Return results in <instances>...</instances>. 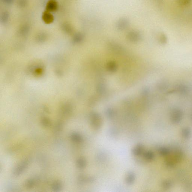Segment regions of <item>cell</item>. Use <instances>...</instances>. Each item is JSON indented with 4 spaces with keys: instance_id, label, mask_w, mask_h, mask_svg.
Segmentation results:
<instances>
[{
    "instance_id": "7c38bea8",
    "label": "cell",
    "mask_w": 192,
    "mask_h": 192,
    "mask_svg": "<svg viewBox=\"0 0 192 192\" xmlns=\"http://www.w3.org/2000/svg\"><path fill=\"white\" fill-rule=\"evenodd\" d=\"M168 85L165 82H161L159 83L157 85V88L159 91H165L168 88Z\"/></svg>"
},
{
    "instance_id": "30bf717a",
    "label": "cell",
    "mask_w": 192,
    "mask_h": 192,
    "mask_svg": "<svg viewBox=\"0 0 192 192\" xmlns=\"http://www.w3.org/2000/svg\"><path fill=\"white\" fill-rule=\"evenodd\" d=\"M159 41L162 45H165L168 42V37L165 34H160L158 38Z\"/></svg>"
},
{
    "instance_id": "8fae6325",
    "label": "cell",
    "mask_w": 192,
    "mask_h": 192,
    "mask_svg": "<svg viewBox=\"0 0 192 192\" xmlns=\"http://www.w3.org/2000/svg\"><path fill=\"white\" fill-rule=\"evenodd\" d=\"M106 88L105 86L103 84H99L98 85L96 90L98 93L100 94H103L105 92Z\"/></svg>"
},
{
    "instance_id": "44dd1931",
    "label": "cell",
    "mask_w": 192,
    "mask_h": 192,
    "mask_svg": "<svg viewBox=\"0 0 192 192\" xmlns=\"http://www.w3.org/2000/svg\"><path fill=\"white\" fill-rule=\"evenodd\" d=\"M63 28L65 30H67V31H69V30H71V27H70V25L65 23L63 24Z\"/></svg>"
},
{
    "instance_id": "cb8c5ba5",
    "label": "cell",
    "mask_w": 192,
    "mask_h": 192,
    "mask_svg": "<svg viewBox=\"0 0 192 192\" xmlns=\"http://www.w3.org/2000/svg\"><path fill=\"white\" fill-rule=\"evenodd\" d=\"M164 184H165V186H165V188H168L170 186H171L170 182L168 181H167V182H165V183H164Z\"/></svg>"
},
{
    "instance_id": "5bb4252c",
    "label": "cell",
    "mask_w": 192,
    "mask_h": 192,
    "mask_svg": "<svg viewBox=\"0 0 192 192\" xmlns=\"http://www.w3.org/2000/svg\"><path fill=\"white\" fill-rule=\"evenodd\" d=\"M61 184L60 182H56L53 183L52 186V189L55 191H58L61 188Z\"/></svg>"
},
{
    "instance_id": "3957f363",
    "label": "cell",
    "mask_w": 192,
    "mask_h": 192,
    "mask_svg": "<svg viewBox=\"0 0 192 192\" xmlns=\"http://www.w3.org/2000/svg\"><path fill=\"white\" fill-rule=\"evenodd\" d=\"M182 112L180 110L175 109L172 111V119L174 122H179L182 119Z\"/></svg>"
},
{
    "instance_id": "ba28073f",
    "label": "cell",
    "mask_w": 192,
    "mask_h": 192,
    "mask_svg": "<svg viewBox=\"0 0 192 192\" xmlns=\"http://www.w3.org/2000/svg\"><path fill=\"white\" fill-rule=\"evenodd\" d=\"M109 47L111 48V49L113 52L116 53H120L123 52L124 49L122 47L118 45V44L115 43L114 42H110L109 44Z\"/></svg>"
},
{
    "instance_id": "9a60e30c",
    "label": "cell",
    "mask_w": 192,
    "mask_h": 192,
    "mask_svg": "<svg viewBox=\"0 0 192 192\" xmlns=\"http://www.w3.org/2000/svg\"><path fill=\"white\" fill-rule=\"evenodd\" d=\"M35 182L33 179H29L26 182L25 186L27 188H31L34 186Z\"/></svg>"
},
{
    "instance_id": "603a6c76",
    "label": "cell",
    "mask_w": 192,
    "mask_h": 192,
    "mask_svg": "<svg viewBox=\"0 0 192 192\" xmlns=\"http://www.w3.org/2000/svg\"><path fill=\"white\" fill-rule=\"evenodd\" d=\"M27 0H20L19 4L21 6H24L27 4Z\"/></svg>"
},
{
    "instance_id": "52a82bcc",
    "label": "cell",
    "mask_w": 192,
    "mask_h": 192,
    "mask_svg": "<svg viewBox=\"0 0 192 192\" xmlns=\"http://www.w3.org/2000/svg\"><path fill=\"white\" fill-rule=\"evenodd\" d=\"M175 90L178 93L181 94H186L188 93L189 89L188 87L186 86L180 84L177 86L175 89Z\"/></svg>"
},
{
    "instance_id": "6da1fadb",
    "label": "cell",
    "mask_w": 192,
    "mask_h": 192,
    "mask_svg": "<svg viewBox=\"0 0 192 192\" xmlns=\"http://www.w3.org/2000/svg\"><path fill=\"white\" fill-rule=\"evenodd\" d=\"M127 37L128 40L133 42H139L142 39L140 33L135 30L129 32L127 34Z\"/></svg>"
},
{
    "instance_id": "8992f818",
    "label": "cell",
    "mask_w": 192,
    "mask_h": 192,
    "mask_svg": "<svg viewBox=\"0 0 192 192\" xmlns=\"http://www.w3.org/2000/svg\"><path fill=\"white\" fill-rule=\"evenodd\" d=\"M43 20L47 24H50L53 22L54 20V17L50 12L48 11H45L43 13L42 16Z\"/></svg>"
},
{
    "instance_id": "d6986e66",
    "label": "cell",
    "mask_w": 192,
    "mask_h": 192,
    "mask_svg": "<svg viewBox=\"0 0 192 192\" xmlns=\"http://www.w3.org/2000/svg\"><path fill=\"white\" fill-rule=\"evenodd\" d=\"M42 124L45 127H48L50 124V122L47 119L45 118L42 120Z\"/></svg>"
},
{
    "instance_id": "2e32d148",
    "label": "cell",
    "mask_w": 192,
    "mask_h": 192,
    "mask_svg": "<svg viewBox=\"0 0 192 192\" xmlns=\"http://www.w3.org/2000/svg\"><path fill=\"white\" fill-rule=\"evenodd\" d=\"M9 18V14L7 12H4L1 17V21L2 23H5L8 20Z\"/></svg>"
},
{
    "instance_id": "5b68a950",
    "label": "cell",
    "mask_w": 192,
    "mask_h": 192,
    "mask_svg": "<svg viewBox=\"0 0 192 192\" xmlns=\"http://www.w3.org/2000/svg\"><path fill=\"white\" fill-rule=\"evenodd\" d=\"M28 164V162L27 161H25L22 162L20 165H19L15 169L14 171V175L16 176H19L22 173L23 171L27 168V165Z\"/></svg>"
},
{
    "instance_id": "ac0fdd59",
    "label": "cell",
    "mask_w": 192,
    "mask_h": 192,
    "mask_svg": "<svg viewBox=\"0 0 192 192\" xmlns=\"http://www.w3.org/2000/svg\"><path fill=\"white\" fill-rule=\"evenodd\" d=\"M71 139L74 142H78L81 140V138L80 136L76 134H73L71 135Z\"/></svg>"
},
{
    "instance_id": "e0dca14e",
    "label": "cell",
    "mask_w": 192,
    "mask_h": 192,
    "mask_svg": "<svg viewBox=\"0 0 192 192\" xmlns=\"http://www.w3.org/2000/svg\"><path fill=\"white\" fill-rule=\"evenodd\" d=\"M183 136L185 138H188L190 137L191 135V132L190 129L188 128H186L183 129L182 132Z\"/></svg>"
},
{
    "instance_id": "9c48e42d",
    "label": "cell",
    "mask_w": 192,
    "mask_h": 192,
    "mask_svg": "<svg viewBox=\"0 0 192 192\" xmlns=\"http://www.w3.org/2000/svg\"><path fill=\"white\" fill-rule=\"evenodd\" d=\"M106 69L109 72L114 73L117 70V65L114 62H109L106 65Z\"/></svg>"
},
{
    "instance_id": "d4e9b609",
    "label": "cell",
    "mask_w": 192,
    "mask_h": 192,
    "mask_svg": "<svg viewBox=\"0 0 192 192\" xmlns=\"http://www.w3.org/2000/svg\"><path fill=\"white\" fill-rule=\"evenodd\" d=\"M3 1L6 4H10L13 2L14 0H3Z\"/></svg>"
},
{
    "instance_id": "7402d4cb",
    "label": "cell",
    "mask_w": 192,
    "mask_h": 192,
    "mask_svg": "<svg viewBox=\"0 0 192 192\" xmlns=\"http://www.w3.org/2000/svg\"><path fill=\"white\" fill-rule=\"evenodd\" d=\"M168 150L165 148H163L161 150V153L163 155H166L168 153Z\"/></svg>"
},
{
    "instance_id": "7a4b0ae2",
    "label": "cell",
    "mask_w": 192,
    "mask_h": 192,
    "mask_svg": "<svg viewBox=\"0 0 192 192\" xmlns=\"http://www.w3.org/2000/svg\"><path fill=\"white\" fill-rule=\"evenodd\" d=\"M129 21L128 19L123 18L120 19L117 22L116 27L119 30H123L129 27Z\"/></svg>"
},
{
    "instance_id": "ffe728a7",
    "label": "cell",
    "mask_w": 192,
    "mask_h": 192,
    "mask_svg": "<svg viewBox=\"0 0 192 192\" xmlns=\"http://www.w3.org/2000/svg\"><path fill=\"white\" fill-rule=\"evenodd\" d=\"M76 40L77 41H80L82 40L83 38V35L82 34H77L75 37Z\"/></svg>"
},
{
    "instance_id": "4fadbf2b",
    "label": "cell",
    "mask_w": 192,
    "mask_h": 192,
    "mask_svg": "<svg viewBox=\"0 0 192 192\" xmlns=\"http://www.w3.org/2000/svg\"><path fill=\"white\" fill-rule=\"evenodd\" d=\"M192 0H177L178 4L181 6L188 5L191 2Z\"/></svg>"
},
{
    "instance_id": "277c9868",
    "label": "cell",
    "mask_w": 192,
    "mask_h": 192,
    "mask_svg": "<svg viewBox=\"0 0 192 192\" xmlns=\"http://www.w3.org/2000/svg\"><path fill=\"white\" fill-rule=\"evenodd\" d=\"M58 8V3L56 0H50L46 5V11L50 12H55Z\"/></svg>"
}]
</instances>
